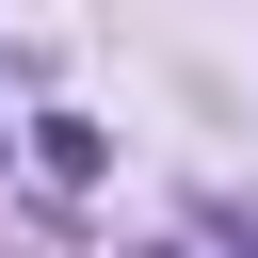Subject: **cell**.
I'll use <instances>...</instances> for the list:
<instances>
[{"instance_id": "1", "label": "cell", "mask_w": 258, "mask_h": 258, "mask_svg": "<svg viewBox=\"0 0 258 258\" xmlns=\"http://www.w3.org/2000/svg\"><path fill=\"white\" fill-rule=\"evenodd\" d=\"M16 161H32V194H97V177H113V129H97V113H32Z\"/></svg>"}, {"instance_id": "2", "label": "cell", "mask_w": 258, "mask_h": 258, "mask_svg": "<svg viewBox=\"0 0 258 258\" xmlns=\"http://www.w3.org/2000/svg\"><path fill=\"white\" fill-rule=\"evenodd\" d=\"M129 258H177V242H129Z\"/></svg>"}]
</instances>
